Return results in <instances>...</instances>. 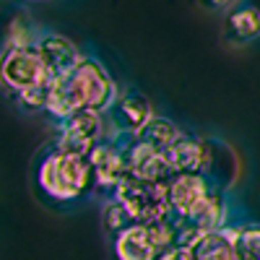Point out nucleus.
Returning a JSON list of instances; mask_svg holds the SVG:
<instances>
[{"label": "nucleus", "instance_id": "13", "mask_svg": "<svg viewBox=\"0 0 260 260\" xmlns=\"http://www.w3.org/2000/svg\"><path fill=\"white\" fill-rule=\"evenodd\" d=\"M192 255H195V260H237L234 226H224V229L203 234L192 245Z\"/></svg>", "mask_w": 260, "mask_h": 260}, {"label": "nucleus", "instance_id": "5", "mask_svg": "<svg viewBox=\"0 0 260 260\" xmlns=\"http://www.w3.org/2000/svg\"><path fill=\"white\" fill-rule=\"evenodd\" d=\"M112 198L127 208V213L133 216L136 224H154V221H161V219L172 216L169 190H167V185H159V182L127 177L112 192Z\"/></svg>", "mask_w": 260, "mask_h": 260}, {"label": "nucleus", "instance_id": "2", "mask_svg": "<svg viewBox=\"0 0 260 260\" xmlns=\"http://www.w3.org/2000/svg\"><path fill=\"white\" fill-rule=\"evenodd\" d=\"M37 182L47 198L57 203H73L94 187L91 161L52 148L37 169Z\"/></svg>", "mask_w": 260, "mask_h": 260}, {"label": "nucleus", "instance_id": "21", "mask_svg": "<svg viewBox=\"0 0 260 260\" xmlns=\"http://www.w3.org/2000/svg\"><path fill=\"white\" fill-rule=\"evenodd\" d=\"M234 3H237V0H201V6L211 8V11H224V8H229Z\"/></svg>", "mask_w": 260, "mask_h": 260}, {"label": "nucleus", "instance_id": "9", "mask_svg": "<svg viewBox=\"0 0 260 260\" xmlns=\"http://www.w3.org/2000/svg\"><path fill=\"white\" fill-rule=\"evenodd\" d=\"M130 177L169 185L177 177V172H175V164H172L169 151L151 148L146 143L133 141V136H130Z\"/></svg>", "mask_w": 260, "mask_h": 260}, {"label": "nucleus", "instance_id": "20", "mask_svg": "<svg viewBox=\"0 0 260 260\" xmlns=\"http://www.w3.org/2000/svg\"><path fill=\"white\" fill-rule=\"evenodd\" d=\"M159 260H195V255H192V247H172Z\"/></svg>", "mask_w": 260, "mask_h": 260}, {"label": "nucleus", "instance_id": "6", "mask_svg": "<svg viewBox=\"0 0 260 260\" xmlns=\"http://www.w3.org/2000/svg\"><path fill=\"white\" fill-rule=\"evenodd\" d=\"M91 172H94V187L115 192L130 177V136L104 138L91 151Z\"/></svg>", "mask_w": 260, "mask_h": 260}, {"label": "nucleus", "instance_id": "19", "mask_svg": "<svg viewBox=\"0 0 260 260\" xmlns=\"http://www.w3.org/2000/svg\"><path fill=\"white\" fill-rule=\"evenodd\" d=\"M50 94H52V81L39 83V86H31V89L16 94V102L24 107V110H29V112H47Z\"/></svg>", "mask_w": 260, "mask_h": 260}, {"label": "nucleus", "instance_id": "17", "mask_svg": "<svg viewBox=\"0 0 260 260\" xmlns=\"http://www.w3.org/2000/svg\"><path fill=\"white\" fill-rule=\"evenodd\" d=\"M42 34H37L29 24L26 13H16L8 24V37H6V47H34Z\"/></svg>", "mask_w": 260, "mask_h": 260}, {"label": "nucleus", "instance_id": "16", "mask_svg": "<svg viewBox=\"0 0 260 260\" xmlns=\"http://www.w3.org/2000/svg\"><path fill=\"white\" fill-rule=\"evenodd\" d=\"M234 250L237 260H260V224H240L234 226Z\"/></svg>", "mask_w": 260, "mask_h": 260}, {"label": "nucleus", "instance_id": "1", "mask_svg": "<svg viewBox=\"0 0 260 260\" xmlns=\"http://www.w3.org/2000/svg\"><path fill=\"white\" fill-rule=\"evenodd\" d=\"M120 89L110 71L94 57L86 55L71 73L52 78V94L47 104V115L52 120H65L78 110L107 112L117 99Z\"/></svg>", "mask_w": 260, "mask_h": 260}, {"label": "nucleus", "instance_id": "14", "mask_svg": "<svg viewBox=\"0 0 260 260\" xmlns=\"http://www.w3.org/2000/svg\"><path fill=\"white\" fill-rule=\"evenodd\" d=\"M226 34L234 42H255L260 37V8L237 6L226 16Z\"/></svg>", "mask_w": 260, "mask_h": 260}, {"label": "nucleus", "instance_id": "7", "mask_svg": "<svg viewBox=\"0 0 260 260\" xmlns=\"http://www.w3.org/2000/svg\"><path fill=\"white\" fill-rule=\"evenodd\" d=\"M0 78H3L6 89L13 94H21V91L31 89V86L52 81L37 45L34 47H6L3 62H0Z\"/></svg>", "mask_w": 260, "mask_h": 260}, {"label": "nucleus", "instance_id": "12", "mask_svg": "<svg viewBox=\"0 0 260 260\" xmlns=\"http://www.w3.org/2000/svg\"><path fill=\"white\" fill-rule=\"evenodd\" d=\"M169 156L177 175H206V169H211L213 161L211 143L206 138L187 136V133H182L180 141L169 148Z\"/></svg>", "mask_w": 260, "mask_h": 260}, {"label": "nucleus", "instance_id": "3", "mask_svg": "<svg viewBox=\"0 0 260 260\" xmlns=\"http://www.w3.org/2000/svg\"><path fill=\"white\" fill-rule=\"evenodd\" d=\"M172 247H177L175 216L154 224H133L115 237L117 260H159Z\"/></svg>", "mask_w": 260, "mask_h": 260}, {"label": "nucleus", "instance_id": "10", "mask_svg": "<svg viewBox=\"0 0 260 260\" xmlns=\"http://www.w3.org/2000/svg\"><path fill=\"white\" fill-rule=\"evenodd\" d=\"M37 50L42 55V60H45L47 65V71H50V78H60L65 73H71L76 65L86 57L78 45L73 39L68 37H62L57 31H47V34H42L39 42H37Z\"/></svg>", "mask_w": 260, "mask_h": 260}, {"label": "nucleus", "instance_id": "18", "mask_svg": "<svg viewBox=\"0 0 260 260\" xmlns=\"http://www.w3.org/2000/svg\"><path fill=\"white\" fill-rule=\"evenodd\" d=\"M102 221H104V226H107V232L110 234H122L125 229H130L136 221H133V216L127 213V208L120 203V201H110V203H104V211H102Z\"/></svg>", "mask_w": 260, "mask_h": 260}, {"label": "nucleus", "instance_id": "15", "mask_svg": "<svg viewBox=\"0 0 260 260\" xmlns=\"http://www.w3.org/2000/svg\"><path fill=\"white\" fill-rule=\"evenodd\" d=\"M180 136H182V130H180L175 122L156 115L146 127H141L138 133L133 136V141L146 143V146H151V148H159V151H169L172 146L180 141Z\"/></svg>", "mask_w": 260, "mask_h": 260}, {"label": "nucleus", "instance_id": "8", "mask_svg": "<svg viewBox=\"0 0 260 260\" xmlns=\"http://www.w3.org/2000/svg\"><path fill=\"white\" fill-rule=\"evenodd\" d=\"M107 115V138H117V136H136L141 127H146L154 120V107L151 102L138 94V91H120L112 107L104 112Z\"/></svg>", "mask_w": 260, "mask_h": 260}, {"label": "nucleus", "instance_id": "4", "mask_svg": "<svg viewBox=\"0 0 260 260\" xmlns=\"http://www.w3.org/2000/svg\"><path fill=\"white\" fill-rule=\"evenodd\" d=\"M107 136H110V130H107V115L104 112L78 110V112H73V115H68L65 120L57 122L55 148L57 151H65V154L89 159L91 151Z\"/></svg>", "mask_w": 260, "mask_h": 260}, {"label": "nucleus", "instance_id": "11", "mask_svg": "<svg viewBox=\"0 0 260 260\" xmlns=\"http://www.w3.org/2000/svg\"><path fill=\"white\" fill-rule=\"evenodd\" d=\"M169 190V206H172V216L185 219L195 208H198L208 195H211V185L206 180V175H177L167 185Z\"/></svg>", "mask_w": 260, "mask_h": 260}]
</instances>
